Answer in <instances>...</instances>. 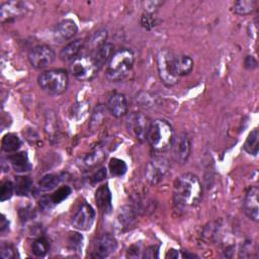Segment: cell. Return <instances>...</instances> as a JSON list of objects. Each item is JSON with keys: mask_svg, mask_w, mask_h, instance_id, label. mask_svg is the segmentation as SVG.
<instances>
[{"mask_svg": "<svg viewBox=\"0 0 259 259\" xmlns=\"http://www.w3.org/2000/svg\"><path fill=\"white\" fill-rule=\"evenodd\" d=\"M203 197V186L199 177L193 173H183L173 184V202L179 210L197 207Z\"/></svg>", "mask_w": 259, "mask_h": 259, "instance_id": "obj_1", "label": "cell"}, {"mask_svg": "<svg viewBox=\"0 0 259 259\" xmlns=\"http://www.w3.org/2000/svg\"><path fill=\"white\" fill-rule=\"evenodd\" d=\"M134 65V54L128 49H120L112 55L110 58L107 69H106V78L109 81L117 82L124 79L130 71L132 70Z\"/></svg>", "mask_w": 259, "mask_h": 259, "instance_id": "obj_2", "label": "cell"}, {"mask_svg": "<svg viewBox=\"0 0 259 259\" xmlns=\"http://www.w3.org/2000/svg\"><path fill=\"white\" fill-rule=\"evenodd\" d=\"M173 128L166 120L156 119L151 122L146 140L155 152L167 150L173 142Z\"/></svg>", "mask_w": 259, "mask_h": 259, "instance_id": "obj_3", "label": "cell"}, {"mask_svg": "<svg viewBox=\"0 0 259 259\" xmlns=\"http://www.w3.org/2000/svg\"><path fill=\"white\" fill-rule=\"evenodd\" d=\"M68 82V75L63 70H49L38 78L41 89L50 95H59L66 91Z\"/></svg>", "mask_w": 259, "mask_h": 259, "instance_id": "obj_4", "label": "cell"}, {"mask_svg": "<svg viewBox=\"0 0 259 259\" xmlns=\"http://www.w3.org/2000/svg\"><path fill=\"white\" fill-rule=\"evenodd\" d=\"M99 69L93 56L77 57L71 64V72L79 81L92 80L97 75Z\"/></svg>", "mask_w": 259, "mask_h": 259, "instance_id": "obj_5", "label": "cell"}, {"mask_svg": "<svg viewBox=\"0 0 259 259\" xmlns=\"http://www.w3.org/2000/svg\"><path fill=\"white\" fill-rule=\"evenodd\" d=\"M174 54L169 51L168 49L160 50L157 54V69H158V75L161 80V82L170 87L175 84H177L179 78H177L173 73V62Z\"/></svg>", "mask_w": 259, "mask_h": 259, "instance_id": "obj_6", "label": "cell"}, {"mask_svg": "<svg viewBox=\"0 0 259 259\" xmlns=\"http://www.w3.org/2000/svg\"><path fill=\"white\" fill-rule=\"evenodd\" d=\"M28 59L32 67L38 70H42L48 68L50 65L53 64L56 59V54L51 47L41 45L34 47L30 51Z\"/></svg>", "mask_w": 259, "mask_h": 259, "instance_id": "obj_7", "label": "cell"}, {"mask_svg": "<svg viewBox=\"0 0 259 259\" xmlns=\"http://www.w3.org/2000/svg\"><path fill=\"white\" fill-rule=\"evenodd\" d=\"M150 124V119L142 112H133L126 118V126L128 132L141 142L146 140Z\"/></svg>", "mask_w": 259, "mask_h": 259, "instance_id": "obj_8", "label": "cell"}, {"mask_svg": "<svg viewBox=\"0 0 259 259\" xmlns=\"http://www.w3.org/2000/svg\"><path fill=\"white\" fill-rule=\"evenodd\" d=\"M169 171V163L165 158L156 157L148 162L145 170L146 180L151 185L161 182Z\"/></svg>", "mask_w": 259, "mask_h": 259, "instance_id": "obj_9", "label": "cell"}, {"mask_svg": "<svg viewBox=\"0 0 259 259\" xmlns=\"http://www.w3.org/2000/svg\"><path fill=\"white\" fill-rule=\"evenodd\" d=\"M95 220V211L87 203H83L72 218V225L79 231H89Z\"/></svg>", "mask_w": 259, "mask_h": 259, "instance_id": "obj_10", "label": "cell"}, {"mask_svg": "<svg viewBox=\"0 0 259 259\" xmlns=\"http://www.w3.org/2000/svg\"><path fill=\"white\" fill-rule=\"evenodd\" d=\"M117 249V242L110 234H104L99 237L93 247L92 256L94 258H106Z\"/></svg>", "mask_w": 259, "mask_h": 259, "instance_id": "obj_11", "label": "cell"}, {"mask_svg": "<svg viewBox=\"0 0 259 259\" xmlns=\"http://www.w3.org/2000/svg\"><path fill=\"white\" fill-rule=\"evenodd\" d=\"M77 25L72 20H64L55 27L53 38L56 43L62 44L71 40L77 34Z\"/></svg>", "mask_w": 259, "mask_h": 259, "instance_id": "obj_12", "label": "cell"}, {"mask_svg": "<svg viewBox=\"0 0 259 259\" xmlns=\"http://www.w3.org/2000/svg\"><path fill=\"white\" fill-rule=\"evenodd\" d=\"M258 187L252 186L246 193V197L243 203V210L245 215L252 221L258 222L259 220V209H258Z\"/></svg>", "mask_w": 259, "mask_h": 259, "instance_id": "obj_13", "label": "cell"}, {"mask_svg": "<svg viewBox=\"0 0 259 259\" xmlns=\"http://www.w3.org/2000/svg\"><path fill=\"white\" fill-rule=\"evenodd\" d=\"M173 153L177 163L184 164L190 155L191 142L186 134H180L177 138L173 139Z\"/></svg>", "mask_w": 259, "mask_h": 259, "instance_id": "obj_14", "label": "cell"}, {"mask_svg": "<svg viewBox=\"0 0 259 259\" xmlns=\"http://www.w3.org/2000/svg\"><path fill=\"white\" fill-rule=\"evenodd\" d=\"M107 109L116 118L126 115L128 110V102L126 97L121 93H113L107 102Z\"/></svg>", "mask_w": 259, "mask_h": 259, "instance_id": "obj_15", "label": "cell"}, {"mask_svg": "<svg viewBox=\"0 0 259 259\" xmlns=\"http://www.w3.org/2000/svg\"><path fill=\"white\" fill-rule=\"evenodd\" d=\"M96 205L103 214L109 215L112 212V196L108 185H101L95 191Z\"/></svg>", "mask_w": 259, "mask_h": 259, "instance_id": "obj_16", "label": "cell"}, {"mask_svg": "<svg viewBox=\"0 0 259 259\" xmlns=\"http://www.w3.org/2000/svg\"><path fill=\"white\" fill-rule=\"evenodd\" d=\"M173 73L174 75L179 78L185 75H188L193 69V61L187 55H178L173 57L172 62Z\"/></svg>", "mask_w": 259, "mask_h": 259, "instance_id": "obj_17", "label": "cell"}, {"mask_svg": "<svg viewBox=\"0 0 259 259\" xmlns=\"http://www.w3.org/2000/svg\"><path fill=\"white\" fill-rule=\"evenodd\" d=\"M136 208L130 206L123 207L117 216V225L120 231H126L128 229H131L136 222Z\"/></svg>", "mask_w": 259, "mask_h": 259, "instance_id": "obj_18", "label": "cell"}, {"mask_svg": "<svg viewBox=\"0 0 259 259\" xmlns=\"http://www.w3.org/2000/svg\"><path fill=\"white\" fill-rule=\"evenodd\" d=\"M84 47V41L77 39L65 46L60 52V59L64 62L74 61Z\"/></svg>", "mask_w": 259, "mask_h": 259, "instance_id": "obj_19", "label": "cell"}, {"mask_svg": "<svg viewBox=\"0 0 259 259\" xmlns=\"http://www.w3.org/2000/svg\"><path fill=\"white\" fill-rule=\"evenodd\" d=\"M10 162L15 169V171L19 173L23 172H28L32 169V164L29 160L28 153L23 151V152H17L10 156Z\"/></svg>", "mask_w": 259, "mask_h": 259, "instance_id": "obj_20", "label": "cell"}, {"mask_svg": "<svg viewBox=\"0 0 259 259\" xmlns=\"http://www.w3.org/2000/svg\"><path fill=\"white\" fill-rule=\"evenodd\" d=\"M26 5L23 3H7L5 5H3L2 7V19L3 22H5L6 20H11V19H15L18 16L23 15L24 13H26Z\"/></svg>", "mask_w": 259, "mask_h": 259, "instance_id": "obj_21", "label": "cell"}, {"mask_svg": "<svg viewBox=\"0 0 259 259\" xmlns=\"http://www.w3.org/2000/svg\"><path fill=\"white\" fill-rule=\"evenodd\" d=\"M114 54V48L111 44L105 43L101 47H99L94 54V59L97 62L99 68H101L105 63H108L112 55Z\"/></svg>", "mask_w": 259, "mask_h": 259, "instance_id": "obj_22", "label": "cell"}, {"mask_svg": "<svg viewBox=\"0 0 259 259\" xmlns=\"http://www.w3.org/2000/svg\"><path fill=\"white\" fill-rule=\"evenodd\" d=\"M63 174H47L41 178L38 187L41 191H50L56 188L63 180Z\"/></svg>", "mask_w": 259, "mask_h": 259, "instance_id": "obj_23", "label": "cell"}, {"mask_svg": "<svg viewBox=\"0 0 259 259\" xmlns=\"http://www.w3.org/2000/svg\"><path fill=\"white\" fill-rule=\"evenodd\" d=\"M22 145V141L19 138L18 135L14 133H8L4 136L3 141H2V147L3 150L12 153V152H17Z\"/></svg>", "mask_w": 259, "mask_h": 259, "instance_id": "obj_24", "label": "cell"}, {"mask_svg": "<svg viewBox=\"0 0 259 259\" xmlns=\"http://www.w3.org/2000/svg\"><path fill=\"white\" fill-rule=\"evenodd\" d=\"M244 150L250 155L257 156L259 150V131L258 128H254L253 131L248 135L245 144Z\"/></svg>", "mask_w": 259, "mask_h": 259, "instance_id": "obj_25", "label": "cell"}, {"mask_svg": "<svg viewBox=\"0 0 259 259\" xmlns=\"http://www.w3.org/2000/svg\"><path fill=\"white\" fill-rule=\"evenodd\" d=\"M33 188V180L29 176H19L16 178L15 190L20 197L27 196Z\"/></svg>", "mask_w": 259, "mask_h": 259, "instance_id": "obj_26", "label": "cell"}, {"mask_svg": "<svg viewBox=\"0 0 259 259\" xmlns=\"http://www.w3.org/2000/svg\"><path fill=\"white\" fill-rule=\"evenodd\" d=\"M46 133L48 135V139H50L52 142L58 139L59 137V130H58V122L57 118L54 114V112H48L47 113V119H46Z\"/></svg>", "mask_w": 259, "mask_h": 259, "instance_id": "obj_27", "label": "cell"}, {"mask_svg": "<svg viewBox=\"0 0 259 259\" xmlns=\"http://www.w3.org/2000/svg\"><path fill=\"white\" fill-rule=\"evenodd\" d=\"M257 8V2L255 0H241L234 5V12L240 16H247L252 14Z\"/></svg>", "mask_w": 259, "mask_h": 259, "instance_id": "obj_28", "label": "cell"}, {"mask_svg": "<svg viewBox=\"0 0 259 259\" xmlns=\"http://www.w3.org/2000/svg\"><path fill=\"white\" fill-rule=\"evenodd\" d=\"M105 157H106V154L101 148H95L91 153H89L85 157L84 164L86 167L90 168L101 163V161H103Z\"/></svg>", "mask_w": 259, "mask_h": 259, "instance_id": "obj_29", "label": "cell"}, {"mask_svg": "<svg viewBox=\"0 0 259 259\" xmlns=\"http://www.w3.org/2000/svg\"><path fill=\"white\" fill-rule=\"evenodd\" d=\"M108 168H109L111 175L116 176V177H120V176L124 175L127 171L126 163L119 158H111L110 162L108 164Z\"/></svg>", "mask_w": 259, "mask_h": 259, "instance_id": "obj_30", "label": "cell"}, {"mask_svg": "<svg viewBox=\"0 0 259 259\" xmlns=\"http://www.w3.org/2000/svg\"><path fill=\"white\" fill-rule=\"evenodd\" d=\"M72 192V189L70 186L65 185V186H61L60 188H58L52 196H50L52 202L54 203V205H58L60 203H62L63 201H65L66 199H68V197L70 196Z\"/></svg>", "mask_w": 259, "mask_h": 259, "instance_id": "obj_31", "label": "cell"}, {"mask_svg": "<svg viewBox=\"0 0 259 259\" xmlns=\"http://www.w3.org/2000/svg\"><path fill=\"white\" fill-rule=\"evenodd\" d=\"M49 248H50L49 242L44 237H41L33 243L32 252L34 253V255L38 257H44L48 253Z\"/></svg>", "mask_w": 259, "mask_h": 259, "instance_id": "obj_32", "label": "cell"}, {"mask_svg": "<svg viewBox=\"0 0 259 259\" xmlns=\"http://www.w3.org/2000/svg\"><path fill=\"white\" fill-rule=\"evenodd\" d=\"M103 118H104V107L101 104H99L98 106L95 107L91 116V120L89 123V127L91 131H96V130L101 125Z\"/></svg>", "mask_w": 259, "mask_h": 259, "instance_id": "obj_33", "label": "cell"}, {"mask_svg": "<svg viewBox=\"0 0 259 259\" xmlns=\"http://www.w3.org/2000/svg\"><path fill=\"white\" fill-rule=\"evenodd\" d=\"M106 39H107V31L99 30L89 38V44L96 51L99 47H101L106 43L105 42Z\"/></svg>", "mask_w": 259, "mask_h": 259, "instance_id": "obj_34", "label": "cell"}, {"mask_svg": "<svg viewBox=\"0 0 259 259\" xmlns=\"http://www.w3.org/2000/svg\"><path fill=\"white\" fill-rule=\"evenodd\" d=\"M83 245V236L79 233H72L68 239V247L73 252H81Z\"/></svg>", "mask_w": 259, "mask_h": 259, "instance_id": "obj_35", "label": "cell"}, {"mask_svg": "<svg viewBox=\"0 0 259 259\" xmlns=\"http://www.w3.org/2000/svg\"><path fill=\"white\" fill-rule=\"evenodd\" d=\"M15 184L10 181L7 180L5 182H3L2 184V189H0V201L2 202H6L9 201L15 192Z\"/></svg>", "mask_w": 259, "mask_h": 259, "instance_id": "obj_36", "label": "cell"}, {"mask_svg": "<svg viewBox=\"0 0 259 259\" xmlns=\"http://www.w3.org/2000/svg\"><path fill=\"white\" fill-rule=\"evenodd\" d=\"M141 25L146 30H151L157 25L156 17L153 13H146L141 18Z\"/></svg>", "mask_w": 259, "mask_h": 259, "instance_id": "obj_37", "label": "cell"}, {"mask_svg": "<svg viewBox=\"0 0 259 259\" xmlns=\"http://www.w3.org/2000/svg\"><path fill=\"white\" fill-rule=\"evenodd\" d=\"M253 251H254V243L252 242V240H247L241 245L239 250V256L243 258L251 257V254Z\"/></svg>", "mask_w": 259, "mask_h": 259, "instance_id": "obj_38", "label": "cell"}, {"mask_svg": "<svg viewBox=\"0 0 259 259\" xmlns=\"http://www.w3.org/2000/svg\"><path fill=\"white\" fill-rule=\"evenodd\" d=\"M105 177H106V169L104 167H102L92 174V176L90 177V180H91L92 184H96V183H99L100 181L104 180Z\"/></svg>", "mask_w": 259, "mask_h": 259, "instance_id": "obj_39", "label": "cell"}, {"mask_svg": "<svg viewBox=\"0 0 259 259\" xmlns=\"http://www.w3.org/2000/svg\"><path fill=\"white\" fill-rule=\"evenodd\" d=\"M15 249L12 245H3L2 246V257L4 259L15 258Z\"/></svg>", "mask_w": 259, "mask_h": 259, "instance_id": "obj_40", "label": "cell"}, {"mask_svg": "<svg viewBox=\"0 0 259 259\" xmlns=\"http://www.w3.org/2000/svg\"><path fill=\"white\" fill-rule=\"evenodd\" d=\"M40 207L44 212H50L55 207V205L50 197H44L40 201Z\"/></svg>", "mask_w": 259, "mask_h": 259, "instance_id": "obj_41", "label": "cell"}, {"mask_svg": "<svg viewBox=\"0 0 259 259\" xmlns=\"http://www.w3.org/2000/svg\"><path fill=\"white\" fill-rule=\"evenodd\" d=\"M141 252H142L141 246L138 245V244H135V245H133V246H131V247L128 248L126 256H127V257H134V258L142 257Z\"/></svg>", "mask_w": 259, "mask_h": 259, "instance_id": "obj_42", "label": "cell"}, {"mask_svg": "<svg viewBox=\"0 0 259 259\" xmlns=\"http://www.w3.org/2000/svg\"><path fill=\"white\" fill-rule=\"evenodd\" d=\"M245 67L251 70L257 68V60L253 56H247L245 59Z\"/></svg>", "mask_w": 259, "mask_h": 259, "instance_id": "obj_43", "label": "cell"}, {"mask_svg": "<svg viewBox=\"0 0 259 259\" xmlns=\"http://www.w3.org/2000/svg\"><path fill=\"white\" fill-rule=\"evenodd\" d=\"M143 257H146V258H155V257H158V247H155V246L149 247V248L145 251V254L143 255Z\"/></svg>", "mask_w": 259, "mask_h": 259, "instance_id": "obj_44", "label": "cell"}, {"mask_svg": "<svg viewBox=\"0 0 259 259\" xmlns=\"http://www.w3.org/2000/svg\"><path fill=\"white\" fill-rule=\"evenodd\" d=\"M32 210L30 209H25V210H20V217L22 219V221H28L30 220V218L32 217Z\"/></svg>", "mask_w": 259, "mask_h": 259, "instance_id": "obj_45", "label": "cell"}, {"mask_svg": "<svg viewBox=\"0 0 259 259\" xmlns=\"http://www.w3.org/2000/svg\"><path fill=\"white\" fill-rule=\"evenodd\" d=\"M180 255H179V252L177 250H174V249H171L168 251V253L166 254V258L170 257V258H178Z\"/></svg>", "mask_w": 259, "mask_h": 259, "instance_id": "obj_46", "label": "cell"}, {"mask_svg": "<svg viewBox=\"0 0 259 259\" xmlns=\"http://www.w3.org/2000/svg\"><path fill=\"white\" fill-rule=\"evenodd\" d=\"M0 230H2V232L4 233L5 231H6V229H8L9 228V221H7L6 220V217L5 216H3V220H2V225H0Z\"/></svg>", "mask_w": 259, "mask_h": 259, "instance_id": "obj_47", "label": "cell"}]
</instances>
